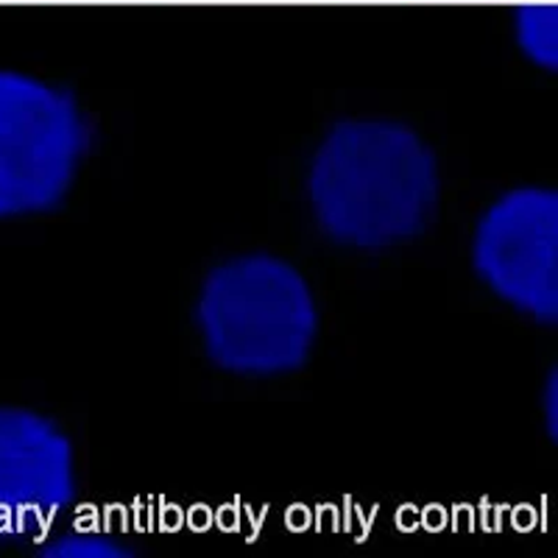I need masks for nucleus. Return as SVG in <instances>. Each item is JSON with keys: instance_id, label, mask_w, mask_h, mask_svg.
<instances>
[{"instance_id": "7ed1b4c3", "label": "nucleus", "mask_w": 558, "mask_h": 558, "mask_svg": "<svg viewBox=\"0 0 558 558\" xmlns=\"http://www.w3.org/2000/svg\"><path fill=\"white\" fill-rule=\"evenodd\" d=\"M93 143L70 89L0 70V221L62 207Z\"/></svg>"}, {"instance_id": "1a4fd4ad", "label": "nucleus", "mask_w": 558, "mask_h": 558, "mask_svg": "<svg viewBox=\"0 0 558 558\" xmlns=\"http://www.w3.org/2000/svg\"><path fill=\"white\" fill-rule=\"evenodd\" d=\"M438 3H533V0H438Z\"/></svg>"}, {"instance_id": "6e6552de", "label": "nucleus", "mask_w": 558, "mask_h": 558, "mask_svg": "<svg viewBox=\"0 0 558 558\" xmlns=\"http://www.w3.org/2000/svg\"><path fill=\"white\" fill-rule=\"evenodd\" d=\"M558 386H556V372L550 375V380H547L545 386V422H547V433H550V438H556L558 433Z\"/></svg>"}, {"instance_id": "423d86ee", "label": "nucleus", "mask_w": 558, "mask_h": 558, "mask_svg": "<svg viewBox=\"0 0 558 558\" xmlns=\"http://www.w3.org/2000/svg\"><path fill=\"white\" fill-rule=\"evenodd\" d=\"M520 51L542 70L558 68V9L556 0L520 3L514 17Z\"/></svg>"}, {"instance_id": "39448f33", "label": "nucleus", "mask_w": 558, "mask_h": 558, "mask_svg": "<svg viewBox=\"0 0 558 558\" xmlns=\"http://www.w3.org/2000/svg\"><path fill=\"white\" fill-rule=\"evenodd\" d=\"M76 492L68 433L32 408L0 405V547L43 539Z\"/></svg>"}, {"instance_id": "f257e3e1", "label": "nucleus", "mask_w": 558, "mask_h": 558, "mask_svg": "<svg viewBox=\"0 0 558 558\" xmlns=\"http://www.w3.org/2000/svg\"><path fill=\"white\" fill-rule=\"evenodd\" d=\"M324 238L383 252L422 238L441 204L438 157L422 134L388 118H349L324 134L307 171Z\"/></svg>"}, {"instance_id": "0eeeda50", "label": "nucleus", "mask_w": 558, "mask_h": 558, "mask_svg": "<svg viewBox=\"0 0 558 558\" xmlns=\"http://www.w3.org/2000/svg\"><path fill=\"white\" fill-rule=\"evenodd\" d=\"M45 558H129L132 547L123 542L112 539L107 533L96 531H78V533H62L57 539L39 550Z\"/></svg>"}, {"instance_id": "f03ea898", "label": "nucleus", "mask_w": 558, "mask_h": 558, "mask_svg": "<svg viewBox=\"0 0 558 558\" xmlns=\"http://www.w3.org/2000/svg\"><path fill=\"white\" fill-rule=\"evenodd\" d=\"M318 322L311 282L277 254L232 257L213 268L198 291L204 352L227 375L266 380L305 368Z\"/></svg>"}, {"instance_id": "20e7f679", "label": "nucleus", "mask_w": 558, "mask_h": 558, "mask_svg": "<svg viewBox=\"0 0 558 558\" xmlns=\"http://www.w3.org/2000/svg\"><path fill=\"white\" fill-rule=\"evenodd\" d=\"M483 286L533 322H558V193L514 187L483 213L472 238Z\"/></svg>"}]
</instances>
